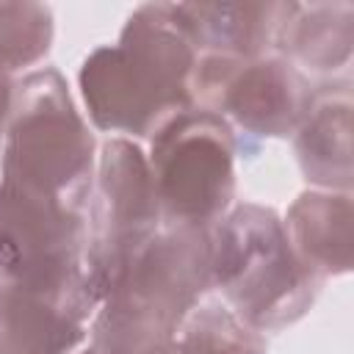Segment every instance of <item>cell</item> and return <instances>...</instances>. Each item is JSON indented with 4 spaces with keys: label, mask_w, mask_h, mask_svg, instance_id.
<instances>
[{
    "label": "cell",
    "mask_w": 354,
    "mask_h": 354,
    "mask_svg": "<svg viewBox=\"0 0 354 354\" xmlns=\"http://www.w3.org/2000/svg\"><path fill=\"white\" fill-rule=\"evenodd\" d=\"M191 80L218 116L230 113L257 136L296 130L313 102L304 77L282 58L207 55L196 61Z\"/></svg>",
    "instance_id": "obj_7"
},
{
    "label": "cell",
    "mask_w": 354,
    "mask_h": 354,
    "mask_svg": "<svg viewBox=\"0 0 354 354\" xmlns=\"http://www.w3.org/2000/svg\"><path fill=\"white\" fill-rule=\"evenodd\" d=\"M285 53L315 72H332L348 64L354 44L351 3H288V14L277 30Z\"/></svg>",
    "instance_id": "obj_12"
},
{
    "label": "cell",
    "mask_w": 354,
    "mask_h": 354,
    "mask_svg": "<svg viewBox=\"0 0 354 354\" xmlns=\"http://www.w3.org/2000/svg\"><path fill=\"white\" fill-rule=\"evenodd\" d=\"M94 304L88 296H47L0 282V354H66L83 337Z\"/></svg>",
    "instance_id": "obj_8"
},
{
    "label": "cell",
    "mask_w": 354,
    "mask_h": 354,
    "mask_svg": "<svg viewBox=\"0 0 354 354\" xmlns=\"http://www.w3.org/2000/svg\"><path fill=\"white\" fill-rule=\"evenodd\" d=\"M210 279L252 329H279L310 310L324 277L296 254L274 210L243 205L210 235Z\"/></svg>",
    "instance_id": "obj_2"
},
{
    "label": "cell",
    "mask_w": 354,
    "mask_h": 354,
    "mask_svg": "<svg viewBox=\"0 0 354 354\" xmlns=\"http://www.w3.org/2000/svg\"><path fill=\"white\" fill-rule=\"evenodd\" d=\"M285 232L315 274H346L351 268L348 194H301L288 213Z\"/></svg>",
    "instance_id": "obj_10"
},
{
    "label": "cell",
    "mask_w": 354,
    "mask_h": 354,
    "mask_svg": "<svg viewBox=\"0 0 354 354\" xmlns=\"http://www.w3.org/2000/svg\"><path fill=\"white\" fill-rule=\"evenodd\" d=\"M299 163L310 183L351 188V97L348 91L313 97L299 124Z\"/></svg>",
    "instance_id": "obj_11"
},
{
    "label": "cell",
    "mask_w": 354,
    "mask_h": 354,
    "mask_svg": "<svg viewBox=\"0 0 354 354\" xmlns=\"http://www.w3.org/2000/svg\"><path fill=\"white\" fill-rule=\"evenodd\" d=\"M160 202L149 163L130 141H108L100 158L91 205V246L86 285L100 301L122 268L160 232Z\"/></svg>",
    "instance_id": "obj_6"
},
{
    "label": "cell",
    "mask_w": 354,
    "mask_h": 354,
    "mask_svg": "<svg viewBox=\"0 0 354 354\" xmlns=\"http://www.w3.org/2000/svg\"><path fill=\"white\" fill-rule=\"evenodd\" d=\"M53 39V14L41 3H0V69L36 64Z\"/></svg>",
    "instance_id": "obj_14"
},
{
    "label": "cell",
    "mask_w": 354,
    "mask_h": 354,
    "mask_svg": "<svg viewBox=\"0 0 354 354\" xmlns=\"http://www.w3.org/2000/svg\"><path fill=\"white\" fill-rule=\"evenodd\" d=\"M196 47L169 3L130 14L119 44L94 50L80 69V88L97 127L155 136L191 108Z\"/></svg>",
    "instance_id": "obj_1"
},
{
    "label": "cell",
    "mask_w": 354,
    "mask_h": 354,
    "mask_svg": "<svg viewBox=\"0 0 354 354\" xmlns=\"http://www.w3.org/2000/svg\"><path fill=\"white\" fill-rule=\"evenodd\" d=\"M232 130L207 108H185L152 136L149 174L160 210L202 227L232 199Z\"/></svg>",
    "instance_id": "obj_4"
},
{
    "label": "cell",
    "mask_w": 354,
    "mask_h": 354,
    "mask_svg": "<svg viewBox=\"0 0 354 354\" xmlns=\"http://www.w3.org/2000/svg\"><path fill=\"white\" fill-rule=\"evenodd\" d=\"M86 354H100V351H97V348H88V351H86Z\"/></svg>",
    "instance_id": "obj_16"
},
{
    "label": "cell",
    "mask_w": 354,
    "mask_h": 354,
    "mask_svg": "<svg viewBox=\"0 0 354 354\" xmlns=\"http://www.w3.org/2000/svg\"><path fill=\"white\" fill-rule=\"evenodd\" d=\"M191 44L210 55L260 58L277 41L288 3H180L171 6Z\"/></svg>",
    "instance_id": "obj_9"
},
{
    "label": "cell",
    "mask_w": 354,
    "mask_h": 354,
    "mask_svg": "<svg viewBox=\"0 0 354 354\" xmlns=\"http://www.w3.org/2000/svg\"><path fill=\"white\" fill-rule=\"evenodd\" d=\"M3 183L77 207L88 191L94 138L55 69L28 75L11 100Z\"/></svg>",
    "instance_id": "obj_3"
},
{
    "label": "cell",
    "mask_w": 354,
    "mask_h": 354,
    "mask_svg": "<svg viewBox=\"0 0 354 354\" xmlns=\"http://www.w3.org/2000/svg\"><path fill=\"white\" fill-rule=\"evenodd\" d=\"M11 100H14V86H11V72L0 69V127L11 113Z\"/></svg>",
    "instance_id": "obj_15"
},
{
    "label": "cell",
    "mask_w": 354,
    "mask_h": 354,
    "mask_svg": "<svg viewBox=\"0 0 354 354\" xmlns=\"http://www.w3.org/2000/svg\"><path fill=\"white\" fill-rule=\"evenodd\" d=\"M183 335L177 340L183 354H266V340L221 304L196 307L183 318Z\"/></svg>",
    "instance_id": "obj_13"
},
{
    "label": "cell",
    "mask_w": 354,
    "mask_h": 354,
    "mask_svg": "<svg viewBox=\"0 0 354 354\" xmlns=\"http://www.w3.org/2000/svg\"><path fill=\"white\" fill-rule=\"evenodd\" d=\"M75 207L0 183V282L47 296H91ZM97 301V299H94Z\"/></svg>",
    "instance_id": "obj_5"
}]
</instances>
